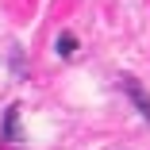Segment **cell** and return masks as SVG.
<instances>
[{"mask_svg":"<svg viewBox=\"0 0 150 150\" xmlns=\"http://www.w3.org/2000/svg\"><path fill=\"white\" fill-rule=\"evenodd\" d=\"M73 50H77V39H73V35H62V39H58V54H66V58H69Z\"/></svg>","mask_w":150,"mask_h":150,"instance_id":"cell-2","label":"cell"},{"mask_svg":"<svg viewBox=\"0 0 150 150\" xmlns=\"http://www.w3.org/2000/svg\"><path fill=\"white\" fill-rule=\"evenodd\" d=\"M123 85H127V93H131V100H135V108H139V112H142V115L150 119V93H142V85H139V81H131V77H127Z\"/></svg>","mask_w":150,"mask_h":150,"instance_id":"cell-1","label":"cell"}]
</instances>
